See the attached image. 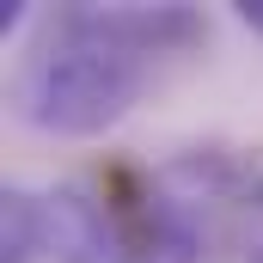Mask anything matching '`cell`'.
I'll use <instances>...</instances> for the list:
<instances>
[{"instance_id": "7a4b0ae2", "label": "cell", "mask_w": 263, "mask_h": 263, "mask_svg": "<svg viewBox=\"0 0 263 263\" xmlns=\"http://www.w3.org/2000/svg\"><path fill=\"white\" fill-rule=\"evenodd\" d=\"M220 263H263V220H245L220 233Z\"/></svg>"}, {"instance_id": "3957f363", "label": "cell", "mask_w": 263, "mask_h": 263, "mask_svg": "<svg viewBox=\"0 0 263 263\" xmlns=\"http://www.w3.org/2000/svg\"><path fill=\"white\" fill-rule=\"evenodd\" d=\"M239 18H245V25L263 37V0H245V6H239Z\"/></svg>"}, {"instance_id": "6da1fadb", "label": "cell", "mask_w": 263, "mask_h": 263, "mask_svg": "<svg viewBox=\"0 0 263 263\" xmlns=\"http://www.w3.org/2000/svg\"><path fill=\"white\" fill-rule=\"evenodd\" d=\"M208 18L190 6H62L25 49L12 104L37 135L92 141L117 129L141 92L196 55Z\"/></svg>"}]
</instances>
